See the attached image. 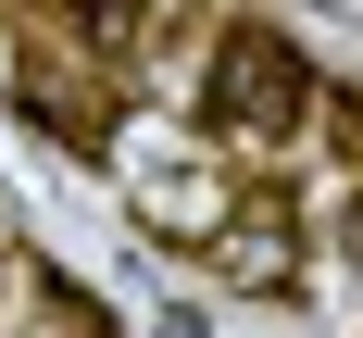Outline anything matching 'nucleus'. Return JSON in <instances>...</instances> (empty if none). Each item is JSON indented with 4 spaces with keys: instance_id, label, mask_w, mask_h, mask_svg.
<instances>
[{
    "instance_id": "1",
    "label": "nucleus",
    "mask_w": 363,
    "mask_h": 338,
    "mask_svg": "<svg viewBox=\"0 0 363 338\" xmlns=\"http://www.w3.org/2000/svg\"><path fill=\"white\" fill-rule=\"evenodd\" d=\"M313 113H326V75L301 63L276 26H213V38H201V88H188V125H201L225 163H263V150L313 138Z\"/></svg>"
},
{
    "instance_id": "2",
    "label": "nucleus",
    "mask_w": 363,
    "mask_h": 338,
    "mask_svg": "<svg viewBox=\"0 0 363 338\" xmlns=\"http://www.w3.org/2000/svg\"><path fill=\"white\" fill-rule=\"evenodd\" d=\"M101 163L125 176V213H138L163 251H213L225 225H238V201H251V176H238L188 113H138V101H125V125H113Z\"/></svg>"
},
{
    "instance_id": "3",
    "label": "nucleus",
    "mask_w": 363,
    "mask_h": 338,
    "mask_svg": "<svg viewBox=\"0 0 363 338\" xmlns=\"http://www.w3.org/2000/svg\"><path fill=\"white\" fill-rule=\"evenodd\" d=\"M13 113H26V125H50L63 150H113L125 88H113V75L88 63L63 26H26V50H13Z\"/></svg>"
},
{
    "instance_id": "4",
    "label": "nucleus",
    "mask_w": 363,
    "mask_h": 338,
    "mask_svg": "<svg viewBox=\"0 0 363 338\" xmlns=\"http://www.w3.org/2000/svg\"><path fill=\"white\" fill-rule=\"evenodd\" d=\"M225 276V288H251V300H276V288H301V201L276 176H251V201H238V225H225L213 251H201Z\"/></svg>"
},
{
    "instance_id": "5",
    "label": "nucleus",
    "mask_w": 363,
    "mask_h": 338,
    "mask_svg": "<svg viewBox=\"0 0 363 338\" xmlns=\"http://www.w3.org/2000/svg\"><path fill=\"white\" fill-rule=\"evenodd\" d=\"M0 338H125V326L101 313V288H75L63 263L0 251Z\"/></svg>"
},
{
    "instance_id": "6",
    "label": "nucleus",
    "mask_w": 363,
    "mask_h": 338,
    "mask_svg": "<svg viewBox=\"0 0 363 338\" xmlns=\"http://www.w3.org/2000/svg\"><path fill=\"white\" fill-rule=\"evenodd\" d=\"M313 125H326V138H351V150H363V88H326V113H313Z\"/></svg>"
},
{
    "instance_id": "7",
    "label": "nucleus",
    "mask_w": 363,
    "mask_h": 338,
    "mask_svg": "<svg viewBox=\"0 0 363 338\" xmlns=\"http://www.w3.org/2000/svg\"><path fill=\"white\" fill-rule=\"evenodd\" d=\"M338 251L363 263V176H351V201H338Z\"/></svg>"
}]
</instances>
